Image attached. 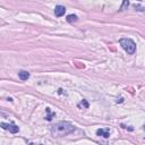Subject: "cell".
I'll return each mask as SVG.
<instances>
[{"mask_svg": "<svg viewBox=\"0 0 145 145\" xmlns=\"http://www.w3.org/2000/svg\"><path fill=\"white\" fill-rule=\"evenodd\" d=\"M18 76H20V78L22 79V81H27V79L30 78V72L25 71V70H21L20 72H18Z\"/></svg>", "mask_w": 145, "mask_h": 145, "instance_id": "obj_6", "label": "cell"}, {"mask_svg": "<svg viewBox=\"0 0 145 145\" xmlns=\"http://www.w3.org/2000/svg\"><path fill=\"white\" fill-rule=\"evenodd\" d=\"M0 127L2 129H5V130H8L11 134H16V133L20 132V128H18V126L14 125V124H7V123H1L0 124Z\"/></svg>", "mask_w": 145, "mask_h": 145, "instance_id": "obj_3", "label": "cell"}, {"mask_svg": "<svg viewBox=\"0 0 145 145\" xmlns=\"http://www.w3.org/2000/svg\"><path fill=\"white\" fill-rule=\"evenodd\" d=\"M77 16L76 15H68L67 16V22L68 23H74V22H77Z\"/></svg>", "mask_w": 145, "mask_h": 145, "instance_id": "obj_7", "label": "cell"}, {"mask_svg": "<svg viewBox=\"0 0 145 145\" xmlns=\"http://www.w3.org/2000/svg\"><path fill=\"white\" fill-rule=\"evenodd\" d=\"M66 13V8H65L64 6H57L56 8H55V15L57 17H61L64 16V14Z\"/></svg>", "mask_w": 145, "mask_h": 145, "instance_id": "obj_5", "label": "cell"}, {"mask_svg": "<svg viewBox=\"0 0 145 145\" xmlns=\"http://www.w3.org/2000/svg\"><path fill=\"white\" fill-rule=\"evenodd\" d=\"M128 6H129V1H128V0H124V3H123V6H121L120 10H125Z\"/></svg>", "mask_w": 145, "mask_h": 145, "instance_id": "obj_10", "label": "cell"}, {"mask_svg": "<svg viewBox=\"0 0 145 145\" xmlns=\"http://www.w3.org/2000/svg\"><path fill=\"white\" fill-rule=\"evenodd\" d=\"M47 112H48L49 114H48V116L45 117V118H47V120H49V121H50V120L52 119V117H55V112H53V113H50V109H49V108L47 109Z\"/></svg>", "mask_w": 145, "mask_h": 145, "instance_id": "obj_9", "label": "cell"}, {"mask_svg": "<svg viewBox=\"0 0 145 145\" xmlns=\"http://www.w3.org/2000/svg\"><path fill=\"white\" fill-rule=\"evenodd\" d=\"M76 127L68 121H60L51 127V134L53 137H62L75 132Z\"/></svg>", "mask_w": 145, "mask_h": 145, "instance_id": "obj_1", "label": "cell"}, {"mask_svg": "<svg viewBox=\"0 0 145 145\" xmlns=\"http://www.w3.org/2000/svg\"><path fill=\"white\" fill-rule=\"evenodd\" d=\"M120 45L123 47V49L128 53V55H134L135 51H136V44L135 42L130 40V39H125V37H123V39H120L119 41Z\"/></svg>", "mask_w": 145, "mask_h": 145, "instance_id": "obj_2", "label": "cell"}, {"mask_svg": "<svg viewBox=\"0 0 145 145\" xmlns=\"http://www.w3.org/2000/svg\"><path fill=\"white\" fill-rule=\"evenodd\" d=\"M78 107H79V108H85V109H87V108H89V103H87L86 100H82L81 103H78Z\"/></svg>", "mask_w": 145, "mask_h": 145, "instance_id": "obj_8", "label": "cell"}, {"mask_svg": "<svg viewBox=\"0 0 145 145\" xmlns=\"http://www.w3.org/2000/svg\"><path fill=\"white\" fill-rule=\"evenodd\" d=\"M96 135L98 136H102L104 137V138H109L110 136V130L108 128H100L96 130Z\"/></svg>", "mask_w": 145, "mask_h": 145, "instance_id": "obj_4", "label": "cell"}]
</instances>
